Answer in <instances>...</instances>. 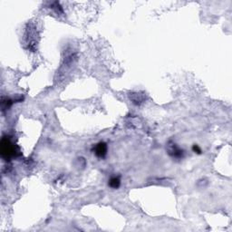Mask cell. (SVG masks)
Here are the masks:
<instances>
[{"label": "cell", "instance_id": "6da1fadb", "mask_svg": "<svg viewBox=\"0 0 232 232\" xmlns=\"http://www.w3.org/2000/svg\"><path fill=\"white\" fill-rule=\"evenodd\" d=\"M15 148H14V145L11 143L10 140L8 139V138H3L2 139V142H1V154H2V157L9 160L11 156H14L15 155Z\"/></svg>", "mask_w": 232, "mask_h": 232}, {"label": "cell", "instance_id": "7a4b0ae2", "mask_svg": "<svg viewBox=\"0 0 232 232\" xmlns=\"http://www.w3.org/2000/svg\"><path fill=\"white\" fill-rule=\"evenodd\" d=\"M93 151H94V153L97 157L103 158L106 155V152H107V146L104 143H99L98 144L95 145Z\"/></svg>", "mask_w": 232, "mask_h": 232}, {"label": "cell", "instance_id": "3957f363", "mask_svg": "<svg viewBox=\"0 0 232 232\" xmlns=\"http://www.w3.org/2000/svg\"><path fill=\"white\" fill-rule=\"evenodd\" d=\"M121 184V180L119 177H112L111 178V180H109V186L112 189H117L120 187Z\"/></svg>", "mask_w": 232, "mask_h": 232}, {"label": "cell", "instance_id": "277c9868", "mask_svg": "<svg viewBox=\"0 0 232 232\" xmlns=\"http://www.w3.org/2000/svg\"><path fill=\"white\" fill-rule=\"evenodd\" d=\"M173 145H174V146H172V149L170 151V153L172 154L174 157H181V156H182L181 151H180V149H178V148L175 146V144H173Z\"/></svg>", "mask_w": 232, "mask_h": 232}, {"label": "cell", "instance_id": "5b68a950", "mask_svg": "<svg viewBox=\"0 0 232 232\" xmlns=\"http://www.w3.org/2000/svg\"><path fill=\"white\" fill-rule=\"evenodd\" d=\"M193 151H194V152H197V153H200V152H201V150H200V149L199 148V146L196 145V144L193 146Z\"/></svg>", "mask_w": 232, "mask_h": 232}]
</instances>
